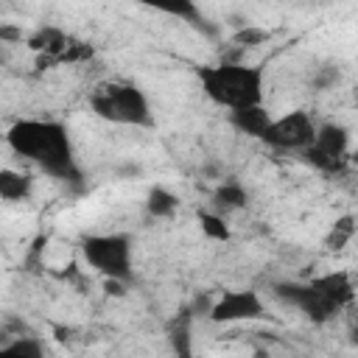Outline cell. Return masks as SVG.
<instances>
[{"label": "cell", "instance_id": "cell-5", "mask_svg": "<svg viewBox=\"0 0 358 358\" xmlns=\"http://www.w3.org/2000/svg\"><path fill=\"white\" fill-rule=\"evenodd\" d=\"M207 319L215 324H241V322H266L268 308L255 288H232L215 296L207 308Z\"/></svg>", "mask_w": 358, "mask_h": 358}, {"label": "cell", "instance_id": "cell-10", "mask_svg": "<svg viewBox=\"0 0 358 358\" xmlns=\"http://www.w3.org/2000/svg\"><path fill=\"white\" fill-rule=\"evenodd\" d=\"M25 45L36 53V56H53L59 62V56L67 50L70 36L59 28V25H39L34 34L25 36Z\"/></svg>", "mask_w": 358, "mask_h": 358}, {"label": "cell", "instance_id": "cell-19", "mask_svg": "<svg viewBox=\"0 0 358 358\" xmlns=\"http://www.w3.org/2000/svg\"><path fill=\"white\" fill-rule=\"evenodd\" d=\"M266 39H268V31L252 28V25H246L243 31H238V34L232 36V42H238V45H260V42H266Z\"/></svg>", "mask_w": 358, "mask_h": 358}, {"label": "cell", "instance_id": "cell-15", "mask_svg": "<svg viewBox=\"0 0 358 358\" xmlns=\"http://www.w3.org/2000/svg\"><path fill=\"white\" fill-rule=\"evenodd\" d=\"M145 210L151 218H173L179 210V196L162 185H154L145 193Z\"/></svg>", "mask_w": 358, "mask_h": 358}, {"label": "cell", "instance_id": "cell-21", "mask_svg": "<svg viewBox=\"0 0 358 358\" xmlns=\"http://www.w3.org/2000/svg\"><path fill=\"white\" fill-rule=\"evenodd\" d=\"M14 42H22V31L17 25L0 22V45H14Z\"/></svg>", "mask_w": 358, "mask_h": 358}, {"label": "cell", "instance_id": "cell-11", "mask_svg": "<svg viewBox=\"0 0 358 358\" xmlns=\"http://www.w3.org/2000/svg\"><path fill=\"white\" fill-rule=\"evenodd\" d=\"M210 204L213 210L218 213H235V210H243L249 204V190L238 182V179H221L215 185V190L210 193Z\"/></svg>", "mask_w": 358, "mask_h": 358}, {"label": "cell", "instance_id": "cell-2", "mask_svg": "<svg viewBox=\"0 0 358 358\" xmlns=\"http://www.w3.org/2000/svg\"><path fill=\"white\" fill-rule=\"evenodd\" d=\"M201 92L224 109L263 103L266 98V70L263 64H246L235 59H221L213 64H201L196 70Z\"/></svg>", "mask_w": 358, "mask_h": 358}, {"label": "cell", "instance_id": "cell-13", "mask_svg": "<svg viewBox=\"0 0 358 358\" xmlns=\"http://www.w3.org/2000/svg\"><path fill=\"white\" fill-rule=\"evenodd\" d=\"M34 193V179L17 168H0V201L20 204L28 201Z\"/></svg>", "mask_w": 358, "mask_h": 358}, {"label": "cell", "instance_id": "cell-1", "mask_svg": "<svg viewBox=\"0 0 358 358\" xmlns=\"http://www.w3.org/2000/svg\"><path fill=\"white\" fill-rule=\"evenodd\" d=\"M6 143L17 157L34 162L50 179L81 182V165L76 159L70 131L62 120H53V117L14 120L6 131Z\"/></svg>", "mask_w": 358, "mask_h": 358}, {"label": "cell", "instance_id": "cell-7", "mask_svg": "<svg viewBox=\"0 0 358 358\" xmlns=\"http://www.w3.org/2000/svg\"><path fill=\"white\" fill-rule=\"evenodd\" d=\"M274 296L282 299L285 305L302 310V313H305L310 322H316V324L330 322V319L341 310V308H338L330 296H324L310 280H308V282H277V285H274Z\"/></svg>", "mask_w": 358, "mask_h": 358}, {"label": "cell", "instance_id": "cell-9", "mask_svg": "<svg viewBox=\"0 0 358 358\" xmlns=\"http://www.w3.org/2000/svg\"><path fill=\"white\" fill-rule=\"evenodd\" d=\"M313 148H319L322 154L333 157V159H347L350 154V129L344 123L327 120V123H316V134H313Z\"/></svg>", "mask_w": 358, "mask_h": 358}, {"label": "cell", "instance_id": "cell-8", "mask_svg": "<svg viewBox=\"0 0 358 358\" xmlns=\"http://www.w3.org/2000/svg\"><path fill=\"white\" fill-rule=\"evenodd\" d=\"M229 112V126L249 137V140H260L266 126L271 123V112L266 109V103H249V106H235V109H227Z\"/></svg>", "mask_w": 358, "mask_h": 358}, {"label": "cell", "instance_id": "cell-12", "mask_svg": "<svg viewBox=\"0 0 358 358\" xmlns=\"http://www.w3.org/2000/svg\"><path fill=\"white\" fill-rule=\"evenodd\" d=\"M310 282H313L324 296H330L338 308L350 305L352 296H355V282H352V277H350L347 271H327V274L313 277Z\"/></svg>", "mask_w": 358, "mask_h": 358}, {"label": "cell", "instance_id": "cell-14", "mask_svg": "<svg viewBox=\"0 0 358 358\" xmlns=\"http://www.w3.org/2000/svg\"><path fill=\"white\" fill-rule=\"evenodd\" d=\"M137 6L148 8V11H157V14H165V17H176V20H185V22H193V25H201V14H199V3L196 0H134Z\"/></svg>", "mask_w": 358, "mask_h": 358}, {"label": "cell", "instance_id": "cell-6", "mask_svg": "<svg viewBox=\"0 0 358 358\" xmlns=\"http://www.w3.org/2000/svg\"><path fill=\"white\" fill-rule=\"evenodd\" d=\"M316 134V120L305 112V109H291L280 117H271V123L266 126L260 143L274 148V151H294L299 154L302 148H308L313 143Z\"/></svg>", "mask_w": 358, "mask_h": 358}, {"label": "cell", "instance_id": "cell-17", "mask_svg": "<svg viewBox=\"0 0 358 358\" xmlns=\"http://www.w3.org/2000/svg\"><path fill=\"white\" fill-rule=\"evenodd\" d=\"M0 355H17V358H42L45 355V344L36 336H22V333H11V338L6 344H0Z\"/></svg>", "mask_w": 358, "mask_h": 358}, {"label": "cell", "instance_id": "cell-16", "mask_svg": "<svg viewBox=\"0 0 358 358\" xmlns=\"http://www.w3.org/2000/svg\"><path fill=\"white\" fill-rule=\"evenodd\" d=\"M199 229L207 241H215V243L232 241V229L227 224V215L218 213V210H201L199 213Z\"/></svg>", "mask_w": 358, "mask_h": 358}, {"label": "cell", "instance_id": "cell-4", "mask_svg": "<svg viewBox=\"0 0 358 358\" xmlns=\"http://www.w3.org/2000/svg\"><path fill=\"white\" fill-rule=\"evenodd\" d=\"M84 263L103 280H131V238L126 232H95L81 238Z\"/></svg>", "mask_w": 358, "mask_h": 358}, {"label": "cell", "instance_id": "cell-3", "mask_svg": "<svg viewBox=\"0 0 358 358\" xmlns=\"http://www.w3.org/2000/svg\"><path fill=\"white\" fill-rule=\"evenodd\" d=\"M90 109L115 126H134V129H151L157 123L151 101L145 90L134 81H101L90 92Z\"/></svg>", "mask_w": 358, "mask_h": 358}, {"label": "cell", "instance_id": "cell-20", "mask_svg": "<svg viewBox=\"0 0 358 358\" xmlns=\"http://www.w3.org/2000/svg\"><path fill=\"white\" fill-rule=\"evenodd\" d=\"M336 81H338V70L327 64V67H322L319 76L313 78V87H316V90H327V87H333Z\"/></svg>", "mask_w": 358, "mask_h": 358}, {"label": "cell", "instance_id": "cell-18", "mask_svg": "<svg viewBox=\"0 0 358 358\" xmlns=\"http://www.w3.org/2000/svg\"><path fill=\"white\" fill-rule=\"evenodd\" d=\"M352 235H355V215L347 213V215H341V218L333 221L330 232L324 235V246H327L330 252H338V249H344V246L352 241Z\"/></svg>", "mask_w": 358, "mask_h": 358}]
</instances>
